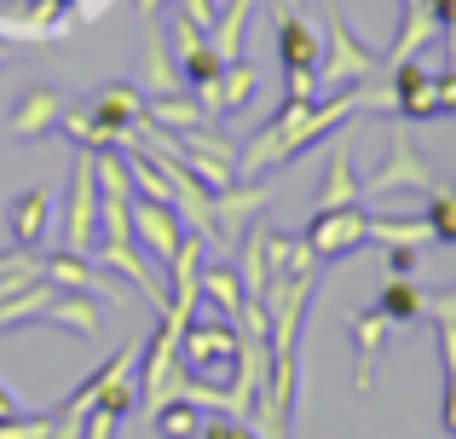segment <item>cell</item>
I'll use <instances>...</instances> for the list:
<instances>
[{
    "mask_svg": "<svg viewBox=\"0 0 456 439\" xmlns=\"http://www.w3.org/2000/svg\"><path fill=\"white\" fill-rule=\"evenodd\" d=\"M353 116H358V87L318 93L312 104H283L260 134H248L243 145H237V174H243V180H260L266 168H283V162L306 157L312 145L335 139Z\"/></svg>",
    "mask_w": 456,
    "mask_h": 439,
    "instance_id": "1",
    "label": "cell"
},
{
    "mask_svg": "<svg viewBox=\"0 0 456 439\" xmlns=\"http://www.w3.org/2000/svg\"><path fill=\"white\" fill-rule=\"evenodd\" d=\"M179 364L202 382H232L243 364V329L232 318H191V329L179 336Z\"/></svg>",
    "mask_w": 456,
    "mask_h": 439,
    "instance_id": "2",
    "label": "cell"
},
{
    "mask_svg": "<svg viewBox=\"0 0 456 439\" xmlns=\"http://www.w3.org/2000/svg\"><path fill=\"white\" fill-rule=\"evenodd\" d=\"M278 58H283V104L318 99V64H323V35L301 12H278Z\"/></svg>",
    "mask_w": 456,
    "mask_h": 439,
    "instance_id": "3",
    "label": "cell"
},
{
    "mask_svg": "<svg viewBox=\"0 0 456 439\" xmlns=\"http://www.w3.org/2000/svg\"><path fill=\"white\" fill-rule=\"evenodd\" d=\"M381 69L376 46H364L353 29H346L341 6L323 12V64H318V87L335 93V87H353V81H370Z\"/></svg>",
    "mask_w": 456,
    "mask_h": 439,
    "instance_id": "4",
    "label": "cell"
},
{
    "mask_svg": "<svg viewBox=\"0 0 456 439\" xmlns=\"http://www.w3.org/2000/svg\"><path fill=\"white\" fill-rule=\"evenodd\" d=\"M99 243V157L93 150H76L69 162V220H64V248L76 255H93Z\"/></svg>",
    "mask_w": 456,
    "mask_h": 439,
    "instance_id": "5",
    "label": "cell"
},
{
    "mask_svg": "<svg viewBox=\"0 0 456 439\" xmlns=\"http://www.w3.org/2000/svg\"><path fill=\"white\" fill-rule=\"evenodd\" d=\"M439 174L428 168V157L404 139V127H393V139H387V157H381V168L364 180V197H387V191H428L434 197L439 191Z\"/></svg>",
    "mask_w": 456,
    "mask_h": 439,
    "instance_id": "6",
    "label": "cell"
},
{
    "mask_svg": "<svg viewBox=\"0 0 456 439\" xmlns=\"http://www.w3.org/2000/svg\"><path fill=\"white\" fill-rule=\"evenodd\" d=\"M301 243H306L318 260H341V255H353V248L370 243V215H364L358 203H353V208H312Z\"/></svg>",
    "mask_w": 456,
    "mask_h": 439,
    "instance_id": "7",
    "label": "cell"
},
{
    "mask_svg": "<svg viewBox=\"0 0 456 439\" xmlns=\"http://www.w3.org/2000/svg\"><path fill=\"white\" fill-rule=\"evenodd\" d=\"M134 237L151 255L156 272H167L179 260V243H185V220H179L174 203H156V197H134Z\"/></svg>",
    "mask_w": 456,
    "mask_h": 439,
    "instance_id": "8",
    "label": "cell"
},
{
    "mask_svg": "<svg viewBox=\"0 0 456 439\" xmlns=\"http://www.w3.org/2000/svg\"><path fill=\"white\" fill-rule=\"evenodd\" d=\"M428 324L439 341V364H445V405H439V428L456 434V283L428 295Z\"/></svg>",
    "mask_w": 456,
    "mask_h": 439,
    "instance_id": "9",
    "label": "cell"
},
{
    "mask_svg": "<svg viewBox=\"0 0 456 439\" xmlns=\"http://www.w3.org/2000/svg\"><path fill=\"white\" fill-rule=\"evenodd\" d=\"M255 93H260V69L243 64V58H232V64L208 81V87H197V99H202V110H208V122H225V116L248 110V104H255Z\"/></svg>",
    "mask_w": 456,
    "mask_h": 439,
    "instance_id": "10",
    "label": "cell"
},
{
    "mask_svg": "<svg viewBox=\"0 0 456 439\" xmlns=\"http://www.w3.org/2000/svg\"><path fill=\"white\" fill-rule=\"evenodd\" d=\"M41 272L58 283V289H87V295H104V301H127V295L110 283V272H104L93 255H76V248H53V255H41Z\"/></svg>",
    "mask_w": 456,
    "mask_h": 439,
    "instance_id": "11",
    "label": "cell"
},
{
    "mask_svg": "<svg viewBox=\"0 0 456 439\" xmlns=\"http://www.w3.org/2000/svg\"><path fill=\"white\" fill-rule=\"evenodd\" d=\"M266 203H272V191L255 185V180H237V185H225V191H214V225H220V243H237V237L260 220Z\"/></svg>",
    "mask_w": 456,
    "mask_h": 439,
    "instance_id": "12",
    "label": "cell"
},
{
    "mask_svg": "<svg viewBox=\"0 0 456 439\" xmlns=\"http://www.w3.org/2000/svg\"><path fill=\"white\" fill-rule=\"evenodd\" d=\"M346 329H353V353H358V387H376L381 347H387V336H399V329L387 324L381 306H358V313H346Z\"/></svg>",
    "mask_w": 456,
    "mask_h": 439,
    "instance_id": "13",
    "label": "cell"
},
{
    "mask_svg": "<svg viewBox=\"0 0 456 439\" xmlns=\"http://www.w3.org/2000/svg\"><path fill=\"white\" fill-rule=\"evenodd\" d=\"M41 324L64 329L76 341H99L104 336V313L87 301V289H53V301L41 306Z\"/></svg>",
    "mask_w": 456,
    "mask_h": 439,
    "instance_id": "14",
    "label": "cell"
},
{
    "mask_svg": "<svg viewBox=\"0 0 456 439\" xmlns=\"http://www.w3.org/2000/svg\"><path fill=\"white\" fill-rule=\"evenodd\" d=\"M202 306H208L214 318H243V306H248V289H243V272L232 266V260H202Z\"/></svg>",
    "mask_w": 456,
    "mask_h": 439,
    "instance_id": "15",
    "label": "cell"
},
{
    "mask_svg": "<svg viewBox=\"0 0 456 439\" xmlns=\"http://www.w3.org/2000/svg\"><path fill=\"white\" fill-rule=\"evenodd\" d=\"M6 232H12V248H41L46 232H53V197L35 185V191H18L6 208Z\"/></svg>",
    "mask_w": 456,
    "mask_h": 439,
    "instance_id": "16",
    "label": "cell"
},
{
    "mask_svg": "<svg viewBox=\"0 0 456 439\" xmlns=\"http://www.w3.org/2000/svg\"><path fill=\"white\" fill-rule=\"evenodd\" d=\"M58 116H64V93L58 87H29L18 104H12V139H46L58 127Z\"/></svg>",
    "mask_w": 456,
    "mask_h": 439,
    "instance_id": "17",
    "label": "cell"
},
{
    "mask_svg": "<svg viewBox=\"0 0 456 439\" xmlns=\"http://www.w3.org/2000/svg\"><path fill=\"white\" fill-rule=\"evenodd\" d=\"M93 116H99L104 127H116L122 145H134V127H139V116H145V93H139L134 81H104L99 99H93Z\"/></svg>",
    "mask_w": 456,
    "mask_h": 439,
    "instance_id": "18",
    "label": "cell"
},
{
    "mask_svg": "<svg viewBox=\"0 0 456 439\" xmlns=\"http://www.w3.org/2000/svg\"><path fill=\"white\" fill-rule=\"evenodd\" d=\"M364 203V185H358V168H353V150L335 139L330 145V168H323V191H318V208H353Z\"/></svg>",
    "mask_w": 456,
    "mask_h": 439,
    "instance_id": "19",
    "label": "cell"
},
{
    "mask_svg": "<svg viewBox=\"0 0 456 439\" xmlns=\"http://www.w3.org/2000/svg\"><path fill=\"white\" fill-rule=\"evenodd\" d=\"M376 306L387 313L393 329H416L428 318V289L416 278H387V283H381V295H376Z\"/></svg>",
    "mask_w": 456,
    "mask_h": 439,
    "instance_id": "20",
    "label": "cell"
},
{
    "mask_svg": "<svg viewBox=\"0 0 456 439\" xmlns=\"http://www.w3.org/2000/svg\"><path fill=\"white\" fill-rule=\"evenodd\" d=\"M404 6V18H399V35H393V46H387V64H404V58H416L428 41L439 35V23H434V6L428 0H399Z\"/></svg>",
    "mask_w": 456,
    "mask_h": 439,
    "instance_id": "21",
    "label": "cell"
},
{
    "mask_svg": "<svg viewBox=\"0 0 456 439\" xmlns=\"http://www.w3.org/2000/svg\"><path fill=\"white\" fill-rule=\"evenodd\" d=\"M370 243L376 248H428L434 225H428V215H370Z\"/></svg>",
    "mask_w": 456,
    "mask_h": 439,
    "instance_id": "22",
    "label": "cell"
},
{
    "mask_svg": "<svg viewBox=\"0 0 456 439\" xmlns=\"http://www.w3.org/2000/svg\"><path fill=\"white\" fill-rule=\"evenodd\" d=\"M145 116H151L156 127H167V134H191V127L208 122L202 99H179V93H151V99H145Z\"/></svg>",
    "mask_w": 456,
    "mask_h": 439,
    "instance_id": "23",
    "label": "cell"
},
{
    "mask_svg": "<svg viewBox=\"0 0 456 439\" xmlns=\"http://www.w3.org/2000/svg\"><path fill=\"white\" fill-rule=\"evenodd\" d=\"M58 127L76 139V150H93V157H99V150H122V134H116V127H104L93 110H69V104H64Z\"/></svg>",
    "mask_w": 456,
    "mask_h": 439,
    "instance_id": "24",
    "label": "cell"
},
{
    "mask_svg": "<svg viewBox=\"0 0 456 439\" xmlns=\"http://www.w3.org/2000/svg\"><path fill=\"white\" fill-rule=\"evenodd\" d=\"M248 12H255V0H225L220 6V18H214V29H208V41H214V53L232 64V58H243V29H248Z\"/></svg>",
    "mask_w": 456,
    "mask_h": 439,
    "instance_id": "25",
    "label": "cell"
},
{
    "mask_svg": "<svg viewBox=\"0 0 456 439\" xmlns=\"http://www.w3.org/2000/svg\"><path fill=\"white\" fill-rule=\"evenodd\" d=\"M151 428H156V439H197L202 434V405H191V399H167V405L151 411Z\"/></svg>",
    "mask_w": 456,
    "mask_h": 439,
    "instance_id": "26",
    "label": "cell"
},
{
    "mask_svg": "<svg viewBox=\"0 0 456 439\" xmlns=\"http://www.w3.org/2000/svg\"><path fill=\"white\" fill-rule=\"evenodd\" d=\"M145 76H151V93H174L179 87V64L167 58V35L156 29L151 35V53H145Z\"/></svg>",
    "mask_w": 456,
    "mask_h": 439,
    "instance_id": "27",
    "label": "cell"
},
{
    "mask_svg": "<svg viewBox=\"0 0 456 439\" xmlns=\"http://www.w3.org/2000/svg\"><path fill=\"white\" fill-rule=\"evenodd\" d=\"M428 225H434V243H456V191L451 185H439L434 197H428Z\"/></svg>",
    "mask_w": 456,
    "mask_h": 439,
    "instance_id": "28",
    "label": "cell"
},
{
    "mask_svg": "<svg viewBox=\"0 0 456 439\" xmlns=\"http://www.w3.org/2000/svg\"><path fill=\"white\" fill-rule=\"evenodd\" d=\"M53 434V411L46 417H12V422H0V439H46Z\"/></svg>",
    "mask_w": 456,
    "mask_h": 439,
    "instance_id": "29",
    "label": "cell"
},
{
    "mask_svg": "<svg viewBox=\"0 0 456 439\" xmlns=\"http://www.w3.org/2000/svg\"><path fill=\"white\" fill-rule=\"evenodd\" d=\"M197 439H260L255 428H248L243 417H214V422H202V434Z\"/></svg>",
    "mask_w": 456,
    "mask_h": 439,
    "instance_id": "30",
    "label": "cell"
},
{
    "mask_svg": "<svg viewBox=\"0 0 456 439\" xmlns=\"http://www.w3.org/2000/svg\"><path fill=\"white\" fill-rule=\"evenodd\" d=\"M179 12H185L191 23H202V29H214V18H220V0H174Z\"/></svg>",
    "mask_w": 456,
    "mask_h": 439,
    "instance_id": "31",
    "label": "cell"
},
{
    "mask_svg": "<svg viewBox=\"0 0 456 439\" xmlns=\"http://www.w3.org/2000/svg\"><path fill=\"white\" fill-rule=\"evenodd\" d=\"M416 255H422V248H387V272H393V278H411Z\"/></svg>",
    "mask_w": 456,
    "mask_h": 439,
    "instance_id": "32",
    "label": "cell"
},
{
    "mask_svg": "<svg viewBox=\"0 0 456 439\" xmlns=\"http://www.w3.org/2000/svg\"><path fill=\"white\" fill-rule=\"evenodd\" d=\"M439 104H445V116H456V69L439 76Z\"/></svg>",
    "mask_w": 456,
    "mask_h": 439,
    "instance_id": "33",
    "label": "cell"
},
{
    "mask_svg": "<svg viewBox=\"0 0 456 439\" xmlns=\"http://www.w3.org/2000/svg\"><path fill=\"white\" fill-rule=\"evenodd\" d=\"M12 417H23V411H18V399H12L6 387H0V422H12Z\"/></svg>",
    "mask_w": 456,
    "mask_h": 439,
    "instance_id": "34",
    "label": "cell"
},
{
    "mask_svg": "<svg viewBox=\"0 0 456 439\" xmlns=\"http://www.w3.org/2000/svg\"><path fill=\"white\" fill-rule=\"evenodd\" d=\"M134 6H139V18H151V23H156V12H162L167 0H134Z\"/></svg>",
    "mask_w": 456,
    "mask_h": 439,
    "instance_id": "35",
    "label": "cell"
},
{
    "mask_svg": "<svg viewBox=\"0 0 456 439\" xmlns=\"http://www.w3.org/2000/svg\"><path fill=\"white\" fill-rule=\"evenodd\" d=\"M451 69H456V35H451Z\"/></svg>",
    "mask_w": 456,
    "mask_h": 439,
    "instance_id": "36",
    "label": "cell"
},
{
    "mask_svg": "<svg viewBox=\"0 0 456 439\" xmlns=\"http://www.w3.org/2000/svg\"><path fill=\"white\" fill-rule=\"evenodd\" d=\"M0 64H6V46H0Z\"/></svg>",
    "mask_w": 456,
    "mask_h": 439,
    "instance_id": "37",
    "label": "cell"
}]
</instances>
